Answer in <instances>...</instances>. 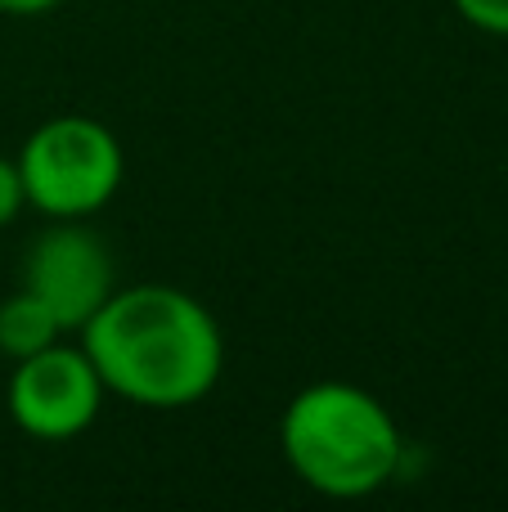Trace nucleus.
<instances>
[{
  "instance_id": "1",
  "label": "nucleus",
  "mask_w": 508,
  "mask_h": 512,
  "mask_svg": "<svg viewBox=\"0 0 508 512\" xmlns=\"http://www.w3.org/2000/svg\"><path fill=\"white\" fill-rule=\"evenodd\" d=\"M77 337L108 396L140 409H189L225 373L221 324L176 283L117 288Z\"/></svg>"
},
{
  "instance_id": "2",
  "label": "nucleus",
  "mask_w": 508,
  "mask_h": 512,
  "mask_svg": "<svg viewBox=\"0 0 508 512\" xmlns=\"http://www.w3.org/2000/svg\"><path fill=\"white\" fill-rule=\"evenodd\" d=\"M279 450L306 490L324 499H365L401 472L405 436L374 391L356 382H311L279 418Z\"/></svg>"
},
{
  "instance_id": "3",
  "label": "nucleus",
  "mask_w": 508,
  "mask_h": 512,
  "mask_svg": "<svg viewBox=\"0 0 508 512\" xmlns=\"http://www.w3.org/2000/svg\"><path fill=\"white\" fill-rule=\"evenodd\" d=\"M27 207L50 221H86L117 198L126 176L122 140L99 117L59 113L41 122L18 149Z\"/></svg>"
},
{
  "instance_id": "4",
  "label": "nucleus",
  "mask_w": 508,
  "mask_h": 512,
  "mask_svg": "<svg viewBox=\"0 0 508 512\" xmlns=\"http://www.w3.org/2000/svg\"><path fill=\"white\" fill-rule=\"evenodd\" d=\"M104 378L90 364L86 346H68L59 337L54 346L14 360L5 382V409L18 432L32 441H72L81 436L104 409Z\"/></svg>"
},
{
  "instance_id": "5",
  "label": "nucleus",
  "mask_w": 508,
  "mask_h": 512,
  "mask_svg": "<svg viewBox=\"0 0 508 512\" xmlns=\"http://www.w3.org/2000/svg\"><path fill=\"white\" fill-rule=\"evenodd\" d=\"M23 288L54 310L63 333H81L90 324V315L117 292L113 252L81 221H54L27 248Z\"/></svg>"
},
{
  "instance_id": "6",
  "label": "nucleus",
  "mask_w": 508,
  "mask_h": 512,
  "mask_svg": "<svg viewBox=\"0 0 508 512\" xmlns=\"http://www.w3.org/2000/svg\"><path fill=\"white\" fill-rule=\"evenodd\" d=\"M63 337V324L54 319V310L41 297H32L27 288H18L14 297L0 301V355L23 360L45 346H54Z\"/></svg>"
},
{
  "instance_id": "7",
  "label": "nucleus",
  "mask_w": 508,
  "mask_h": 512,
  "mask_svg": "<svg viewBox=\"0 0 508 512\" xmlns=\"http://www.w3.org/2000/svg\"><path fill=\"white\" fill-rule=\"evenodd\" d=\"M468 27L486 36H508V0H450Z\"/></svg>"
},
{
  "instance_id": "8",
  "label": "nucleus",
  "mask_w": 508,
  "mask_h": 512,
  "mask_svg": "<svg viewBox=\"0 0 508 512\" xmlns=\"http://www.w3.org/2000/svg\"><path fill=\"white\" fill-rule=\"evenodd\" d=\"M27 207L23 194V176H18V162L14 158H0V225L18 221V212Z\"/></svg>"
},
{
  "instance_id": "9",
  "label": "nucleus",
  "mask_w": 508,
  "mask_h": 512,
  "mask_svg": "<svg viewBox=\"0 0 508 512\" xmlns=\"http://www.w3.org/2000/svg\"><path fill=\"white\" fill-rule=\"evenodd\" d=\"M59 5H68V0H0V14H9V18H41V14H54Z\"/></svg>"
}]
</instances>
